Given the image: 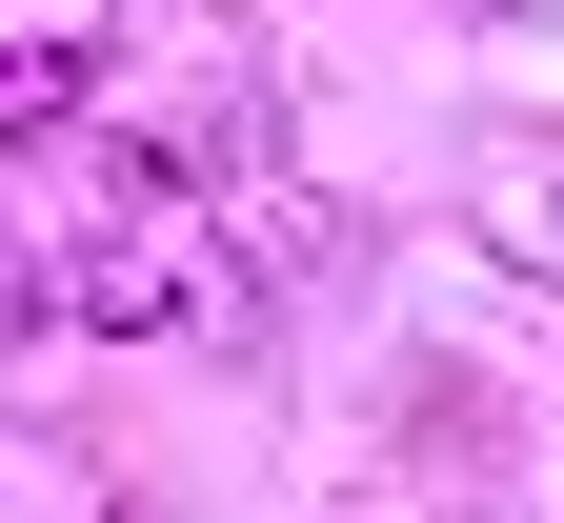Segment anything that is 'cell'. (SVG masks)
I'll list each match as a JSON object with an SVG mask.
<instances>
[{
  "label": "cell",
  "mask_w": 564,
  "mask_h": 523,
  "mask_svg": "<svg viewBox=\"0 0 564 523\" xmlns=\"http://www.w3.org/2000/svg\"><path fill=\"white\" fill-rule=\"evenodd\" d=\"M61 303H82L101 342H223L242 323V262H202V221H182V242H82Z\"/></svg>",
  "instance_id": "6da1fadb"
},
{
  "label": "cell",
  "mask_w": 564,
  "mask_h": 523,
  "mask_svg": "<svg viewBox=\"0 0 564 523\" xmlns=\"http://www.w3.org/2000/svg\"><path fill=\"white\" fill-rule=\"evenodd\" d=\"M82 81H101L82 41H21V81H0V121H21V141H61V121H82Z\"/></svg>",
  "instance_id": "7a4b0ae2"
}]
</instances>
